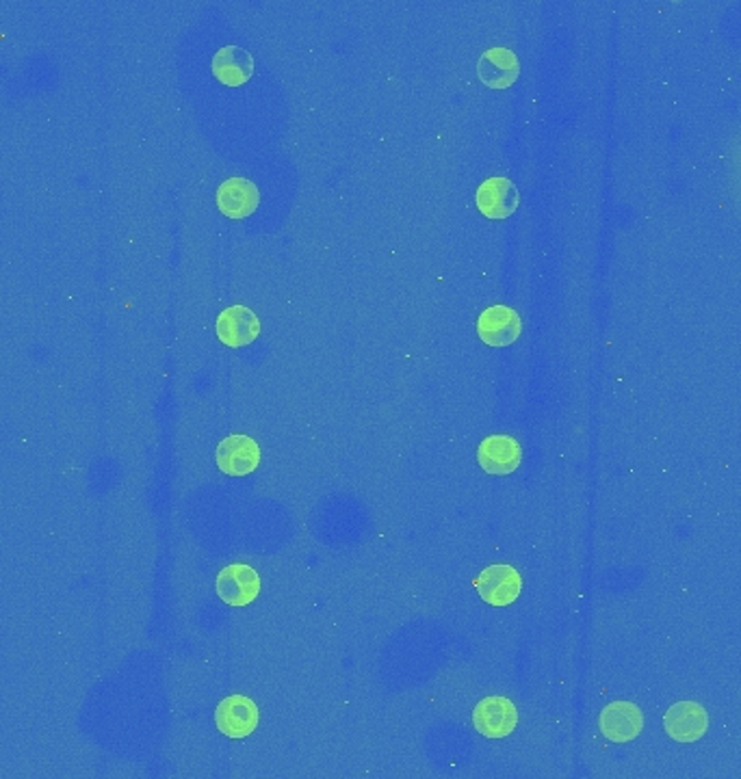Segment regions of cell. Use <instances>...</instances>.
Listing matches in <instances>:
<instances>
[{
	"mask_svg": "<svg viewBox=\"0 0 741 779\" xmlns=\"http://www.w3.org/2000/svg\"><path fill=\"white\" fill-rule=\"evenodd\" d=\"M475 587L484 602H489L493 606H509L520 595L522 580H520V574L511 565L496 563V565L486 567L478 576Z\"/></svg>",
	"mask_w": 741,
	"mask_h": 779,
	"instance_id": "1",
	"label": "cell"
},
{
	"mask_svg": "<svg viewBox=\"0 0 741 779\" xmlns=\"http://www.w3.org/2000/svg\"><path fill=\"white\" fill-rule=\"evenodd\" d=\"M473 725L486 739H505L518 725V710L505 697H486L473 710Z\"/></svg>",
	"mask_w": 741,
	"mask_h": 779,
	"instance_id": "2",
	"label": "cell"
},
{
	"mask_svg": "<svg viewBox=\"0 0 741 779\" xmlns=\"http://www.w3.org/2000/svg\"><path fill=\"white\" fill-rule=\"evenodd\" d=\"M215 725L228 739H246L258 728V708L246 695H231L215 708Z\"/></svg>",
	"mask_w": 741,
	"mask_h": 779,
	"instance_id": "3",
	"label": "cell"
},
{
	"mask_svg": "<svg viewBox=\"0 0 741 779\" xmlns=\"http://www.w3.org/2000/svg\"><path fill=\"white\" fill-rule=\"evenodd\" d=\"M663 728L670 739L677 743H694L709 730L707 710L696 701H679L674 704L666 717Z\"/></svg>",
	"mask_w": 741,
	"mask_h": 779,
	"instance_id": "4",
	"label": "cell"
},
{
	"mask_svg": "<svg viewBox=\"0 0 741 779\" xmlns=\"http://www.w3.org/2000/svg\"><path fill=\"white\" fill-rule=\"evenodd\" d=\"M260 591V578L246 563L226 565L217 576V595L231 606H247Z\"/></svg>",
	"mask_w": 741,
	"mask_h": 779,
	"instance_id": "5",
	"label": "cell"
},
{
	"mask_svg": "<svg viewBox=\"0 0 741 779\" xmlns=\"http://www.w3.org/2000/svg\"><path fill=\"white\" fill-rule=\"evenodd\" d=\"M215 461L220 470L231 476H247L260 463V448L254 438L235 434L220 442L215 450Z\"/></svg>",
	"mask_w": 741,
	"mask_h": 779,
	"instance_id": "6",
	"label": "cell"
},
{
	"mask_svg": "<svg viewBox=\"0 0 741 779\" xmlns=\"http://www.w3.org/2000/svg\"><path fill=\"white\" fill-rule=\"evenodd\" d=\"M475 204L489 220H507L516 213L520 196L509 178H489L475 193Z\"/></svg>",
	"mask_w": 741,
	"mask_h": 779,
	"instance_id": "7",
	"label": "cell"
},
{
	"mask_svg": "<svg viewBox=\"0 0 741 779\" xmlns=\"http://www.w3.org/2000/svg\"><path fill=\"white\" fill-rule=\"evenodd\" d=\"M522 330L520 317L514 308L496 304L486 308L478 321V334L491 346H509L518 340Z\"/></svg>",
	"mask_w": 741,
	"mask_h": 779,
	"instance_id": "8",
	"label": "cell"
},
{
	"mask_svg": "<svg viewBox=\"0 0 741 779\" xmlns=\"http://www.w3.org/2000/svg\"><path fill=\"white\" fill-rule=\"evenodd\" d=\"M644 728L642 710L633 701H614L601 712V732L614 743H628Z\"/></svg>",
	"mask_w": 741,
	"mask_h": 779,
	"instance_id": "9",
	"label": "cell"
},
{
	"mask_svg": "<svg viewBox=\"0 0 741 779\" xmlns=\"http://www.w3.org/2000/svg\"><path fill=\"white\" fill-rule=\"evenodd\" d=\"M215 200H217L220 211L226 217L246 220L258 209L260 196H258V189H256V185L251 180H247V178H228L226 182L220 185Z\"/></svg>",
	"mask_w": 741,
	"mask_h": 779,
	"instance_id": "10",
	"label": "cell"
},
{
	"mask_svg": "<svg viewBox=\"0 0 741 779\" xmlns=\"http://www.w3.org/2000/svg\"><path fill=\"white\" fill-rule=\"evenodd\" d=\"M520 459H522V450L511 436H491L480 445L478 450L480 465L494 476H507L516 472Z\"/></svg>",
	"mask_w": 741,
	"mask_h": 779,
	"instance_id": "11",
	"label": "cell"
},
{
	"mask_svg": "<svg viewBox=\"0 0 741 779\" xmlns=\"http://www.w3.org/2000/svg\"><path fill=\"white\" fill-rule=\"evenodd\" d=\"M217 338L226 346H246L260 334L258 317L246 306H231L217 317Z\"/></svg>",
	"mask_w": 741,
	"mask_h": 779,
	"instance_id": "12",
	"label": "cell"
},
{
	"mask_svg": "<svg viewBox=\"0 0 741 779\" xmlns=\"http://www.w3.org/2000/svg\"><path fill=\"white\" fill-rule=\"evenodd\" d=\"M520 72L518 57L509 48H491L478 63V74L484 85L493 90H507L516 83Z\"/></svg>",
	"mask_w": 741,
	"mask_h": 779,
	"instance_id": "13",
	"label": "cell"
},
{
	"mask_svg": "<svg viewBox=\"0 0 741 779\" xmlns=\"http://www.w3.org/2000/svg\"><path fill=\"white\" fill-rule=\"evenodd\" d=\"M213 74L220 83L228 87H239L247 83L254 74L251 55L239 46H226L213 57Z\"/></svg>",
	"mask_w": 741,
	"mask_h": 779,
	"instance_id": "14",
	"label": "cell"
}]
</instances>
